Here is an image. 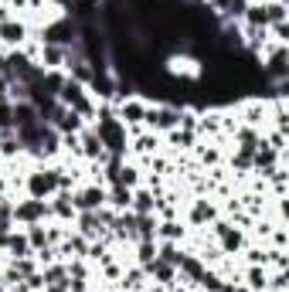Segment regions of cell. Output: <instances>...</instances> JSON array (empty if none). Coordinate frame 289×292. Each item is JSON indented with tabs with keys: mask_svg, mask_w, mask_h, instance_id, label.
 I'll use <instances>...</instances> for the list:
<instances>
[{
	"mask_svg": "<svg viewBox=\"0 0 289 292\" xmlns=\"http://www.w3.org/2000/svg\"><path fill=\"white\" fill-rule=\"evenodd\" d=\"M102 200H106V191H85V194L78 197V207H85V211H89V207H99Z\"/></svg>",
	"mask_w": 289,
	"mask_h": 292,
	"instance_id": "cell-1",
	"label": "cell"
},
{
	"mask_svg": "<svg viewBox=\"0 0 289 292\" xmlns=\"http://www.w3.org/2000/svg\"><path fill=\"white\" fill-rule=\"evenodd\" d=\"M0 38L3 41H20L24 38V27H20V24H0Z\"/></svg>",
	"mask_w": 289,
	"mask_h": 292,
	"instance_id": "cell-2",
	"label": "cell"
},
{
	"mask_svg": "<svg viewBox=\"0 0 289 292\" xmlns=\"http://www.w3.org/2000/svg\"><path fill=\"white\" fill-rule=\"evenodd\" d=\"M41 214H44V204H24V207H17V217H24V221H34Z\"/></svg>",
	"mask_w": 289,
	"mask_h": 292,
	"instance_id": "cell-3",
	"label": "cell"
},
{
	"mask_svg": "<svg viewBox=\"0 0 289 292\" xmlns=\"http://www.w3.org/2000/svg\"><path fill=\"white\" fill-rule=\"evenodd\" d=\"M85 153H89V156H99V160H102V139L85 136Z\"/></svg>",
	"mask_w": 289,
	"mask_h": 292,
	"instance_id": "cell-4",
	"label": "cell"
},
{
	"mask_svg": "<svg viewBox=\"0 0 289 292\" xmlns=\"http://www.w3.org/2000/svg\"><path fill=\"white\" fill-rule=\"evenodd\" d=\"M143 112H146V109H143V105H136V102H130V105H123V116H130V122H136V119L143 116Z\"/></svg>",
	"mask_w": 289,
	"mask_h": 292,
	"instance_id": "cell-5",
	"label": "cell"
},
{
	"mask_svg": "<svg viewBox=\"0 0 289 292\" xmlns=\"http://www.w3.org/2000/svg\"><path fill=\"white\" fill-rule=\"evenodd\" d=\"M150 207H153V200H150L146 194H140V197H136V211H140V214H146Z\"/></svg>",
	"mask_w": 289,
	"mask_h": 292,
	"instance_id": "cell-6",
	"label": "cell"
},
{
	"mask_svg": "<svg viewBox=\"0 0 289 292\" xmlns=\"http://www.w3.org/2000/svg\"><path fill=\"white\" fill-rule=\"evenodd\" d=\"M44 58L51 61V65H58V61H61V51H58V48H44Z\"/></svg>",
	"mask_w": 289,
	"mask_h": 292,
	"instance_id": "cell-7",
	"label": "cell"
}]
</instances>
